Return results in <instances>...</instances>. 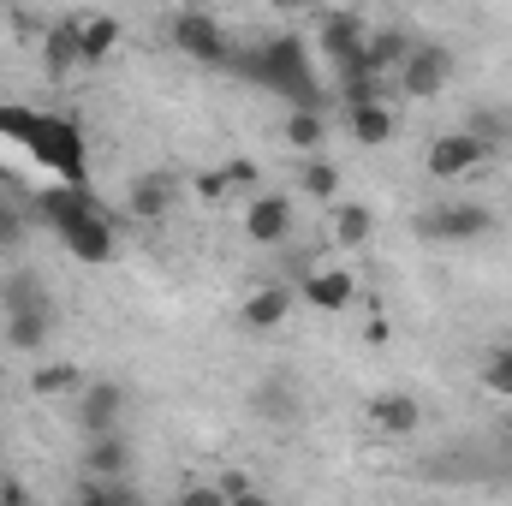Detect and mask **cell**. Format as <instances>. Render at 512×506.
Listing matches in <instances>:
<instances>
[{
  "instance_id": "cell-3",
  "label": "cell",
  "mask_w": 512,
  "mask_h": 506,
  "mask_svg": "<svg viewBox=\"0 0 512 506\" xmlns=\"http://www.w3.org/2000/svg\"><path fill=\"white\" fill-rule=\"evenodd\" d=\"M36 149V161H48L54 173H66V185H84V137L72 120H54V114H36V126L24 137Z\"/></svg>"
},
{
  "instance_id": "cell-5",
  "label": "cell",
  "mask_w": 512,
  "mask_h": 506,
  "mask_svg": "<svg viewBox=\"0 0 512 506\" xmlns=\"http://www.w3.org/2000/svg\"><path fill=\"white\" fill-rule=\"evenodd\" d=\"M489 227H495V215L483 203H441V209H429L417 221L423 239H483Z\"/></svg>"
},
{
  "instance_id": "cell-31",
  "label": "cell",
  "mask_w": 512,
  "mask_h": 506,
  "mask_svg": "<svg viewBox=\"0 0 512 506\" xmlns=\"http://www.w3.org/2000/svg\"><path fill=\"white\" fill-rule=\"evenodd\" d=\"M227 506H268V495H256L251 489V495H239V501H227Z\"/></svg>"
},
{
  "instance_id": "cell-14",
  "label": "cell",
  "mask_w": 512,
  "mask_h": 506,
  "mask_svg": "<svg viewBox=\"0 0 512 506\" xmlns=\"http://www.w3.org/2000/svg\"><path fill=\"white\" fill-rule=\"evenodd\" d=\"M346 126H352V143L382 149L387 137H393V114L382 108V96H376V102H352V108H346Z\"/></svg>"
},
{
  "instance_id": "cell-26",
  "label": "cell",
  "mask_w": 512,
  "mask_h": 506,
  "mask_svg": "<svg viewBox=\"0 0 512 506\" xmlns=\"http://www.w3.org/2000/svg\"><path fill=\"white\" fill-rule=\"evenodd\" d=\"M483 376H489V387H495L501 399H512V346H507V352H495V358H489V370H483Z\"/></svg>"
},
{
  "instance_id": "cell-27",
  "label": "cell",
  "mask_w": 512,
  "mask_h": 506,
  "mask_svg": "<svg viewBox=\"0 0 512 506\" xmlns=\"http://www.w3.org/2000/svg\"><path fill=\"white\" fill-rule=\"evenodd\" d=\"M78 506H131V501L120 495V483H84Z\"/></svg>"
},
{
  "instance_id": "cell-9",
  "label": "cell",
  "mask_w": 512,
  "mask_h": 506,
  "mask_svg": "<svg viewBox=\"0 0 512 506\" xmlns=\"http://www.w3.org/2000/svg\"><path fill=\"white\" fill-rule=\"evenodd\" d=\"M370 429L387 435V441H405V435L423 429V405H417L411 393H376V399H370Z\"/></svg>"
},
{
  "instance_id": "cell-29",
  "label": "cell",
  "mask_w": 512,
  "mask_h": 506,
  "mask_svg": "<svg viewBox=\"0 0 512 506\" xmlns=\"http://www.w3.org/2000/svg\"><path fill=\"white\" fill-rule=\"evenodd\" d=\"M215 483H221V495H227V501H239V495H251V477H245V471H221Z\"/></svg>"
},
{
  "instance_id": "cell-24",
  "label": "cell",
  "mask_w": 512,
  "mask_h": 506,
  "mask_svg": "<svg viewBox=\"0 0 512 506\" xmlns=\"http://www.w3.org/2000/svg\"><path fill=\"white\" fill-rule=\"evenodd\" d=\"M340 191V173H334V161H304V197H334Z\"/></svg>"
},
{
  "instance_id": "cell-22",
  "label": "cell",
  "mask_w": 512,
  "mask_h": 506,
  "mask_svg": "<svg viewBox=\"0 0 512 506\" xmlns=\"http://www.w3.org/2000/svg\"><path fill=\"white\" fill-rule=\"evenodd\" d=\"M0 298H6V316H18V310H48V298H42V286H36V274H12Z\"/></svg>"
},
{
  "instance_id": "cell-16",
  "label": "cell",
  "mask_w": 512,
  "mask_h": 506,
  "mask_svg": "<svg viewBox=\"0 0 512 506\" xmlns=\"http://www.w3.org/2000/svg\"><path fill=\"white\" fill-rule=\"evenodd\" d=\"M167 203H173V185H167V173H137V179H131L126 209L137 215V221H155V215H167Z\"/></svg>"
},
{
  "instance_id": "cell-28",
  "label": "cell",
  "mask_w": 512,
  "mask_h": 506,
  "mask_svg": "<svg viewBox=\"0 0 512 506\" xmlns=\"http://www.w3.org/2000/svg\"><path fill=\"white\" fill-rule=\"evenodd\" d=\"M18 233H24V215H18V203H6V197H0V245H12Z\"/></svg>"
},
{
  "instance_id": "cell-21",
  "label": "cell",
  "mask_w": 512,
  "mask_h": 506,
  "mask_svg": "<svg viewBox=\"0 0 512 506\" xmlns=\"http://www.w3.org/2000/svg\"><path fill=\"white\" fill-rule=\"evenodd\" d=\"M256 411L274 417V423H292V417H298V399H292L286 381H262V387H256Z\"/></svg>"
},
{
  "instance_id": "cell-23",
  "label": "cell",
  "mask_w": 512,
  "mask_h": 506,
  "mask_svg": "<svg viewBox=\"0 0 512 506\" xmlns=\"http://www.w3.org/2000/svg\"><path fill=\"white\" fill-rule=\"evenodd\" d=\"M286 143H292V149H316V143H322V114H316V108H292Z\"/></svg>"
},
{
  "instance_id": "cell-18",
  "label": "cell",
  "mask_w": 512,
  "mask_h": 506,
  "mask_svg": "<svg viewBox=\"0 0 512 506\" xmlns=\"http://www.w3.org/2000/svg\"><path fill=\"white\" fill-rule=\"evenodd\" d=\"M30 387H36L42 399H66V393H84L90 381L78 376V364H42V370L30 376Z\"/></svg>"
},
{
  "instance_id": "cell-13",
  "label": "cell",
  "mask_w": 512,
  "mask_h": 506,
  "mask_svg": "<svg viewBox=\"0 0 512 506\" xmlns=\"http://www.w3.org/2000/svg\"><path fill=\"white\" fill-rule=\"evenodd\" d=\"M42 66H48V78H66L72 66H84V60H78V18L48 24V36H42Z\"/></svg>"
},
{
  "instance_id": "cell-8",
  "label": "cell",
  "mask_w": 512,
  "mask_h": 506,
  "mask_svg": "<svg viewBox=\"0 0 512 506\" xmlns=\"http://www.w3.org/2000/svg\"><path fill=\"white\" fill-rule=\"evenodd\" d=\"M245 233H251L256 245H280V239L292 233V197H280V191H256L251 209H245Z\"/></svg>"
},
{
  "instance_id": "cell-6",
  "label": "cell",
  "mask_w": 512,
  "mask_h": 506,
  "mask_svg": "<svg viewBox=\"0 0 512 506\" xmlns=\"http://www.w3.org/2000/svg\"><path fill=\"white\" fill-rule=\"evenodd\" d=\"M173 48L191 54V60L221 66V60H227V30H221L209 12H179V18H173Z\"/></svg>"
},
{
  "instance_id": "cell-19",
  "label": "cell",
  "mask_w": 512,
  "mask_h": 506,
  "mask_svg": "<svg viewBox=\"0 0 512 506\" xmlns=\"http://www.w3.org/2000/svg\"><path fill=\"white\" fill-rule=\"evenodd\" d=\"M370 233H376V215L364 203H340L334 209V239L340 245H370Z\"/></svg>"
},
{
  "instance_id": "cell-7",
  "label": "cell",
  "mask_w": 512,
  "mask_h": 506,
  "mask_svg": "<svg viewBox=\"0 0 512 506\" xmlns=\"http://www.w3.org/2000/svg\"><path fill=\"white\" fill-rule=\"evenodd\" d=\"M447 78H453L447 48H411L405 66H399V90H405V96H435Z\"/></svg>"
},
{
  "instance_id": "cell-1",
  "label": "cell",
  "mask_w": 512,
  "mask_h": 506,
  "mask_svg": "<svg viewBox=\"0 0 512 506\" xmlns=\"http://www.w3.org/2000/svg\"><path fill=\"white\" fill-rule=\"evenodd\" d=\"M42 215L54 221V233L66 239V251L78 256V262H90V268H102V262H114V227H108V215L96 209V197L84 191V185H60V191H42Z\"/></svg>"
},
{
  "instance_id": "cell-2",
  "label": "cell",
  "mask_w": 512,
  "mask_h": 506,
  "mask_svg": "<svg viewBox=\"0 0 512 506\" xmlns=\"http://www.w3.org/2000/svg\"><path fill=\"white\" fill-rule=\"evenodd\" d=\"M245 72H251L256 84H268V90H286L298 108H316V78H310V60H304V36L262 42L251 60H245Z\"/></svg>"
},
{
  "instance_id": "cell-15",
  "label": "cell",
  "mask_w": 512,
  "mask_h": 506,
  "mask_svg": "<svg viewBox=\"0 0 512 506\" xmlns=\"http://www.w3.org/2000/svg\"><path fill=\"white\" fill-rule=\"evenodd\" d=\"M286 316H292V292L286 286H256L251 298H245V328H256V334L280 328Z\"/></svg>"
},
{
  "instance_id": "cell-12",
  "label": "cell",
  "mask_w": 512,
  "mask_h": 506,
  "mask_svg": "<svg viewBox=\"0 0 512 506\" xmlns=\"http://www.w3.org/2000/svg\"><path fill=\"white\" fill-rule=\"evenodd\" d=\"M120 411H126V393H120V381H90V387H84V435H90V441L114 435Z\"/></svg>"
},
{
  "instance_id": "cell-25",
  "label": "cell",
  "mask_w": 512,
  "mask_h": 506,
  "mask_svg": "<svg viewBox=\"0 0 512 506\" xmlns=\"http://www.w3.org/2000/svg\"><path fill=\"white\" fill-rule=\"evenodd\" d=\"M173 506H227V495H221V483L215 477H197V483H185L179 489V501Z\"/></svg>"
},
{
  "instance_id": "cell-30",
  "label": "cell",
  "mask_w": 512,
  "mask_h": 506,
  "mask_svg": "<svg viewBox=\"0 0 512 506\" xmlns=\"http://www.w3.org/2000/svg\"><path fill=\"white\" fill-rule=\"evenodd\" d=\"M0 506H30V495H24V483H0Z\"/></svg>"
},
{
  "instance_id": "cell-20",
  "label": "cell",
  "mask_w": 512,
  "mask_h": 506,
  "mask_svg": "<svg viewBox=\"0 0 512 506\" xmlns=\"http://www.w3.org/2000/svg\"><path fill=\"white\" fill-rule=\"evenodd\" d=\"M6 340H12L18 352H36V346L48 340V310H18V316H6Z\"/></svg>"
},
{
  "instance_id": "cell-10",
  "label": "cell",
  "mask_w": 512,
  "mask_h": 506,
  "mask_svg": "<svg viewBox=\"0 0 512 506\" xmlns=\"http://www.w3.org/2000/svg\"><path fill=\"white\" fill-rule=\"evenodd\" d=\"M352 298H358V280H352L346 268H310V274H304V304L340 316V310H352Z\"/></svg>"
},
{
  "instance_id": "cell-4",
  "label": "cell",
  "mask_w": 512,
  "mask_h": 506,
  "mask_svg": "<svg viewBox=\"0 0 512 506\" xmlns=\"http://www.w3.org/2000/svg\"><path fill=\"white\" fill-rule=\"evenodd\" d=\"M489 155H495V149H489L477 131H447V137H435V143H429L423 167H429V179L453 185V179H471V173H483V167H489Z\"/></svg>"
},
{
  "instance_id": "cell-11",
  "label": "cell",
  "mask_w": 512,
  "mask_h": 506,
  "mask_svg": "<svg viewBox=\"0 0 512 506\" xmlns=\"http://www.w3.org/2000/svg\"><path fill=\"white\" fill-rule=\"evenodd\" d=\"M120 18L114 12H78V60L84 66H102L114 48H120Z\"/></svg>"
},
{
  "instance_id": "cell-17",
  "label": "cell",
  "mask_w": 512,
  "mask_h": 506,
  "mask_svg": "<svg viewBox=\"0 0 512 506\" xmlns=\"http://www.w3.org/2000/svg\"><path fill=\"white\" fill-rule=\"evenodd\" d=\"M84 465H90V483H120L131 465L126 441L120 435H102V441H90V453H84Z\"/></svg>"
}]
</instances>
